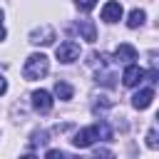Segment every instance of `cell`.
<instances>
[{
	"label": "cell",
	"mask_w": 159,
	"mask_h": 159,
	"mask_svg": "<svg viewBox=\"0 0 159 159\" xmlns=\"http://www.w3.org/2000/svg\"><path fill=\"white\" fill-rule=\"evenodd\" d=\"M144 20H147V12H144V10H132V12H129V17H127V27H132V30H134V27H139Z\"/></svg>",
	"instance_id": "11"
},
{
	"label": "cell",
	"mask_w": 159,
	"mask_h": 159,
	"mask_svg": "<svg viewBox=\"0 0 159 159\" xmlns=\"http://www.w3.org/2000/svg\"><path fill=\"white\" fill-rule=\"evenodd\" d=\"M94 129H97V139H104V142H109V139H112V129H109V124H107V122L94 124Z\"/></svg>",
	"instance_id": "13"
},
{
	"label": "cell",
	"mask_w": 159,
	"mask_h": 159,
	"mask_svg": "<svg viewBox=\"0 0 159 159\" xmlns=\"http://www.w3.org/2000/svg\"><path fill=\"white\" fill-rule=\"evenodd\" d=\"M75 5H77L82 12H89V10L97 5V0H75Z\"/></svg>",
	"instance_id": "14"
},
{
	"label": "cell",
	"mask_w": 159,
	"mask_h": 159,
	"mask_svg": "<svg viewBox=\"0 0 159 159\" xmlns=\"http://www.w3.org/2000/svg\"><path fill=\"white\" fill-rule=\"evenodd\" d=\"M94 142H97V129H94V127L80 129V132L75 134V139H72V144H75L77 149H87V147H92Z\"/></svg>",
	"instance_id": "5"
},
{
	"label": "cell",
	"mask_w": 159,
	"mask_h": 159,
	"mask_svg": "<svg viewBox=\"0 0 159 159\" xmlns=\"http://www.w3.org/2000/svg\"><path fill=\"white\" fill-rule=\"evenodd\" d=\"M30 97H32V107H35L37 112L47 114V112L52 109V97H50V92H47V89H35Z\"/></svg>",
	"instance_id": "6"
},
{
	"label": "cell",
	"mask_w": 159,
	"mask_h": 159,
	"mask_svg": "<svg viewBox=\"0 0 159 159\" xmlns=\"http://www.w3.org/2000/svg\"><path fill=\"white\" fill-rule=\"evenodd\" d=\"M7 89V82H5V77H0V94Z\"/></svg>",
	"instance_id": "17"
},
{
	"label": "cell",
	"mask_w": 159,
	"mask_h": 159,
	"mask_svg": "<svg viewBox=\"0 0 159 159\" xmlns=\"http://www.w3.org/2000/svg\"><path fill=\"white\" fill-rule=\"evenodd\" d=\"M55 94H57L60 99H72V87H70L67 82L57 80V82H55Z\"/></svg>",
	"instance_id": "12"
},
{
	"label": "cell",
	"mask_w": 159,
	"mask_h": 159,
	"mask_svg": "<svg viewBox=\"0 0 159 159\" xmlns=\"http://www.w3.org/2000/svg\"><path fill=\"white\" fill-rule=\"evenodd\" d=\"M157 144H159V142H157V129L152 127L149 134H147V147H149V149H157Z\"/></svg>",
	"instance_id": "15"
},
{
	"label": "cell",
	"mask_w": 159,
	"mask_h": 159,
	"mask_svg": "<svg viewBox=\"0 0 159 159\" xmlns=\"http://www.w3.org/2000/svg\"><path fill=\"white\" fill-rule=\"evenodd\" d=\"M5 40V25H2V10H0V42Z\"/></svg>",
	"instance_id": "16"
},
{
	"label": "cell",
	"mask_w": 159,
	"mask_h": 159,
	"mask_svg": "<svg viewBox=\"0 0 159 159\" xmlns=\"http://www.w3.org/2000/svg\"><path fill=\"white\" fill-rule=\"evenodd\" d=\"M50 72V60H47V55H42V52H32L27 60H25V65H22V77L25 80H40V77H45Z\"/></svg>",
	"instance_id": "1"
},
{
	"label": "cell",
	"mask_w": 159,
	"mask_h": 159,
	"mask_svg": "<svg viewBox=\"0 0 159 159\" xmlns=\"http://www.w3.org/2000/svg\"><path fill=\"white\" fill-rule=\"evenodd\" d=\"M152 99H154V89H152V87L139 89V92L132 97V107H134V109H147V107L152 104Z\"/></svg>",
	"instance_id": "8"
},
{
	"label": "cell",
	"mask_w": 159,
	"mask_h": 159,
	"mask_svg": "<svg viewBox=\"0 0 159 159\" xmlns=\"http://www.w3.org/2000/svg\"><path fill=\"white\" fill-rule=\"evenodd\" d=\"M80 55H82V47H80L77 40H65V42H60V45L55 47V57H57L62 65H70V62L80 60Z\"/></svg>",
	"instance_id": "2"
},
{
	"label": "cell",
	"mask_w": 159,
	"mask_h": 159,
	"mask_svg": "<svg viewBox=\"0 0 159 159\" xmlns=\"http://www.w3.org/2000/svg\"><path fill=\"white\" fill-rule=\"evenodd\" d=\"M77 30L84 35V40H89V42L97 40V30H94V22H92V20H80V22H77Z\"/></svg>",
	"instance_id": "10"
},
{
	"label": "cell",
	"mask_w": 159,
	"mask_h": 159,
	"mask_svg": "<svg viewBox=\"0 0 159 159\" xmlns=\"http://www.w3.org/2000/svg\"><path fill=\"white\" fill-rule=\"evenodd\" d=\"M144 77H147V72H144L139 65L129 62V65H127V70H124V75H122V82H124L127 87H137V84H139Z\"/></svg>",
	"instance_id": "4"
},
{
	"label": "cell",
	"mask_w": 159,
	"mask_h": 159,
	"mask_svg": "<svg viewBox=\"0 0 159 159\" xmlns=\"http://www.w3.org/2000/svg\"><path fill=\"white\" fill-rule=\"evenodd\" d=\"M27 40H30L32 45H52V42H55V27L40 25V27H35V30L30 32Z\"/></svg>",
	"instance_id": "3"
},
{
	"label": "cell",
	"mask_w": 159,
	"mask_h": 159,
	"mask_svg": "<svg viewBox=\"0 0 159 159\" xmlns=\"http://www.w3.org/2000/svg\"><path fill=\"white\" fill-rule=\"evenodd\" d=\"M114 57H117L119 62H127V65H129V62L137 60V47H132V45L124 42V45H119V47L114 50Z\"/></svg>",
	"instance_id": "9"
},
{
	"label": "cell",
	"mask_w": 159,
	"mask_h": 159,
	"mask_svg": "<svg viewBox=\"0 0 159 159\" xmlns=\"http://www.w3.org/2000/svg\"><path fill=\"white\" fill-rule=\"evenodd\" d=\"M122 2H117V0H109V2H104L102 5V20L104 22H119L122 20Z\"/></svg>",
	"instance_id": "7"
}]
</instances>
